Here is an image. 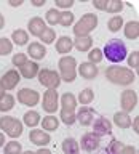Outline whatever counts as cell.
<instances>
[{
  "label": "cell",
  "instance_id": "1",
  "mask_svg": "<svg viewBox=\"0 0 139 154\" xmlns=\"http://www.w3.org/2000/svg\"><path fill=\"white\" fill-rule=\"evenodd\" d=\"M61 104V112H59V120L66 125H74L75 120V111H77V98L74 93H64L59 100Z\"/></svg>",
  "mask_w": 139,
  "mask_h": 154
},
{
  "label": "cell",
  "instance_id": "2",
  "mask_svg": "<svg viewBox=\"0 0 139 154\" xmlns=\"http://www.w3.org/2000/svg\"><path fill=\"white\" fill-rule=\"evenodd\" d=\"M105 79L115 85H131L136 80V74L123 66H109L105 69Z\"/></svg>",
  "mask_w": 139,
  "mask_h": 154
},
{
  "label": "cell",
  "instance_id": "3",
  "mask_svg": "<svg viewBox=\"0 0 139 154\" xmlns=\"http://www.w3.org/2000/svg\"><path fill=\"white\" fill-rule=\"evenodd\" d=\"M102 55L107 58L110 63H122L125 58H126L128 50H126V45H125L123 40H120V38H110V40L105 43Z\"/></svg>",
  "mask_w": 139,
  "mask_h": 154
},
{
  "label": "cell",
  "instance_id": "4",
  "mask_svg": "<svg viewBox=\"0 0 139 154\" xmlns=\"http://www.w3.org/2000/svg\"><path fill=\"white\" fill-rule=\"evenodd\" d=\"M98 27V14L94 13H85L74 26V34L75 37L81 35H90L94 29Z\"/></svg>",
  "mask_w": 139,
  "mask_h": 154
},
{
  "label": "cell",
  "instance_id": "5",
  "mask_svg": "<svg viewBox=\"0 0 139 154\" xmlns=\"http://www.w3.org/2000/svg\"><path fill=\"white\" fill-rule=\"evenodd\" d=\"M58 66H59L61 80L67 82V84H70V82L75 80V77H77V60L74 56H70V55L62 56L59 60V63H58Z\"/></svg>",
  "mask_w": 139,
  "mask_h": 154
},
{
  "label": "cell",
  "instance_id": "6",
  "mask_svg": "<svg viewBox=\"0 0 139 154\" xmlns=\"http://www.w3.org/2000/svg\"><path fill=\"white\" fill-rule=\"evenodd\" d=\"M0 130H3L2 133L8 135L10 138H19L22 135L24 125L19 119L11 117V116H3L0 117Z\"/></svg>",
  "mask_w": 139,
  "mask_h": 154
},
{
  "label": "cell",
  "instance_id": "7",
  "mask_svg": "<svg viewBox=\"0 0 139 154\" xmlns=\"http://www.w3.org/2000/svg\"><path fill=\"white\" fill-rule=\"evenodd\" d=\"M37 77H38L40 85L46 87V90H56L62 82L61 77H59V72H56L53 69H46V67H43V69L38 71Z\"/></svg>",
  "mask_w": 139,
  "mask_h": 154
},
{
  "label": "cell",
  "instance_id": "8",
  "mask_svg": "<svg viewBox=\"0 0 139 154\" xmlns=\"http://www.w3.org/2000/svg\"><path fill=\"white\" fill-rule=\"evenodd\" d=\"M18 98V103H21L24 106H29V108H34V106L38 104V101H40V93H38L37 90L34 88H21L18 91L16 95Z\"/></svg>",
  "mask_w": 139,
  "mask_h": 154
},
{
  "label": "cell",
  "instance_id": "9",
  "mask_svg": "<svg viewBox=\"0 0 139 154\" xmlns=\"http://www.w3.org/2000/svg\"><path fill=\"white\" fill-rule=\"evenodd\" d=\"M120 106H122L123 112L129 114L131 111L138 108V93L134 90H123L120 95Z\"/></svg>",
  "mask_w": 139,
  "mask_h": 154
},
{
  "label": "cell",
  "instance_id": "10",
  "mask_svg": "<svg viewBox=\"0 0 139 154\" xmlns=\"http://www.w3.org/2000/svg\"><path fill=\"white\" fill-rule=\"evenodd\" d=\"M42 108L48 114H53L58 111V108H59V95H58L56 90H46L45 93H43Z\"/></svg>",
  "mask_w": 139,
  "mask_h": 154
},
{
  "label": "cell",
  "instance_id": "11",
  "mask_svg": "<svg viewBox=\"0 0 139 154\" xmlns=\"http://www.w3.org/2000/svg\"><path fill=\"white\" fill-rule=\"evenodd\" d=\"M19 80H21L19 72L16 69H10V71H7L2 75V79H0V85H2L3 91H10V90L16 88L18 84H19Z\"/></svg>",
  "mask_w": 139,
  "mask_h": 154
},
{
  "label": "cell",
  "instance_id": "12",
  "mask_svg": "<svg viewBox=\"0 0 139 154\" xmlns=\"http://www.w3.org/2000/svg\"><path fill=\"white\" fill-rule=\"evenodd\" d=\"M78 146H81V149L86 152H94L101 146V137L94 135L93 132H88L81 137V141L78 143Z\"/></svg>",
  "mask_w": 139,
  "mask_h": 154
},
{
  "label": "cell",
  "instance_id": "13",
  "mask_svg": "<svg viewBox=\"0 0 139 154\" xmlns=\"http://www.w3.org/2000/svg\"><path fill=\"white\" fill-rule=\"evenodd\" d=\"M29 140H31V143H34L35 146L46 148V144H50V141H51V137L48 132H45V130L32 128L31 133H29Z\"/></svg>",
  "mask_w": 139,
  "mask_h": 154
},
{
  "label": "cell",
  "instance_id": "14",
  "mask_svg": "<svg viewBox=\"0 0 139 154\" xmlns=\"http://www.w3.org/2000/svg\"><path fill=\"white\" fill-rule=\"evenodd\" d=\"M75 120H78L83 127H90L94 120V111L90 106H81L78 111H75Z\"/></svg>",
  "mask_w": 139,
  "mask_h": 154
},
{
  "label": "cell",
  "instance_id": "15",
  "mask_svg": "<svg viewBox=\"0 0 139 154\" xmlns=\"http://www.w3.org/2000/svg\"><path fill=\"white\" fill-rule=\"evenodd\" d=\"M93 133L98 135V137L110 135L112 133V122L105 117H98L94 120V125H93Z\"/></svg>",
  "mask_w": 139,
  "mask_h": 154
},
{
  "label": "cell",
  "instance_id": "16",
  "mask_svg": "<svg viewBox=\"0 0 139 154\" xmlns=\"http://www.w3.org/2000/svg\"><path fill=\"white\" fill-rule=\"evenodd\" d=\"M77 72H78L83 79L93 80V79H96V75L99 74V69L96 64H91V63L86 61V63H81L80 66H77Z\"/></svg>",
  "mask_w": 139,
  "mask_h": 154
},
{
  "label": "cell",
  "instance_id": "17",
  "mask_svg": "<svg viewBox=\"0 0 139 154\" xmlns=\"http://www.w3.org/2000/svg\"><path fill=\"white\" fill-rule=\"evenodd\" d=\"M38 71H40L38 63H37V61L27 60L21 67H19V75H22L24 79H34V77H37Z\"/></svg>",
  "mask_w": 139,
  "mask_h": 154
},
{
  "label": "cell",
  "instance_id": "18",
  "mask_svg": "<svg viewBox=\"0 0 139 154\" xmlns=\"http://www.w3.org/2000/svg\"><path fill=\"white\" fill-rule=\"evenodd\" d=\"M27 55L31 56L34 61H40L46 56V47L40 42H32L27 45Z\"/></svg>",
  "mask_w": 139,
  "mask_h": 154
},
{
  "label": "cell",
  "instance_id": "19",
  "mask_svg": "<svg viewBox=\"0 0 139 154\" xmlns=\"http://www.w3.org/2000/svg\"><path fill=\"white\" fill-rule=\"evenodd\" d=\"M46 29V23L43 21V18L40 16H34L29 19L27 23V31L31 32V35L34 37H40V34Z\"/></svg>",
  "mask_w": 139,
  "mask_h": 154
},
{
  "label": "cell",
  "instance_id": "20",
  "mask_svg": "<svg viewBox=\"0 0 139 154\" xmlns=\"http://www.w3.org/2000/svg\"><path fill=\"white\" fill-rule=\"evenodd\" d=\"M72 48H74V42H72L70 37L61 35V37L56 40V51L59 53V55H62V56L69 55V53L72 51Z\"/></svg>",
  "mask_w": 139,
  "mask_h": 154
},
{
  "label": "cell",
  "instance_id": "21",
  "mask_svg": "<svg viewBox=\"0 0 139 154\" xmlns=\"http://www.w3.org/2000/svg\"><path fill=\"white\" fill-rule=\"evenodd\" d=\"M74 47L77 48L78 51L85 53V51H90L93 48V38L90 35H81V37H75L74 40Z\"/></svg>",
  "mask_w": 139,
  "mask_h": 154
},
{
  "label": "cell",
  "instance_id": "22",
  "mask_svg": "<svg viewBox=\"0 0 139 154\" xmlns=\"http://www.w3.org/2000/svg\"><path fill=\"white\" fill-rule=\"evenodd\" d=\"M40 124H42V130H45V132H55L59 127V117H56L53 114H48L40 120Z\"/></svg>",
  "mask_w": 139,
  "mask_h": 154
},
{
  "label": "cell",
  "instance_id": "23",
  "mask_svg": "<svg viewBox=\"0 0 139 154\" xmlns=\"http://www.w3.org/2000/svg\"><path fill=\"white\" fill-rule=\"evenodd\" d=\"M40 120H42L40 114L34 109L24 112V116H22V125H27V127H31V128H35L37 125L40 124Z\"/></svg>",
  "mask_w": 139,
  "mask_h": 154
},
{
  "label": "cell",
  "instance_id": "24",
  "mask_svg": "<svg viewBox=\"0 0 139 154\" xmlns=\"http://www.w3.org/2000/svg\"><path fill=\"white\" fill-rule=\"evenodd\" d=\"M123 32L125 37L129 38V40H136L139 37V23L134 19V21H128L126 24H123Z\"/></svg>",
  "mask_w": 139,
  "mask_h": 154
},
{
  "label": "cell",
  "instance_id": "25",
  "mask_svg": "<svg viewBox=\"0 0 139 154\" xmlns=\"http://www.w3.org/2000/svg\"><path fill=\"white\" fill-rule=\"evenodd\" d=\"M10 40H11V43H14V45H18V47H24V45H27V42H29V34H27V31H24V29H16V31H13Z\"/></svg>",
  "mask_w": 139,
  "mask_h": 154
},
{
  "label": "cell",
  "instance_id": "26",
  "mask_svg": "<svg viewBox=\"0 0 139 154\" xmlns=\"http://www.w3.org/2000/svg\"><path fill=\"white\" fill-rule=\"evenodd\" d=\"M114 124L118 128H129L131 127V117H129V114L123 112V111H118V112L114 114Z\"/></svg>",
  "mask_w": 139,
  "mask_h": 154
},
{
  "label": "cell",
  "instance_id": "27",
  "mask_svg": "<svg viewBox=\"0 0 139 154\" xmlns=\"http://www.w3.org/2000/svg\"><path fill=\"white\" fill-rule=\"evenodd\" d=\"M14 101H16V98H14L13 95L3 91V93L0 95V112H8V111H11L14 108Z\"/></svg>",
  "mask_w": 139,
  "mask_h": 154
},
{
  "label": "cell",
  "instance_id": "28",
  "mask_svg": "<svg viewBox=\"0 0 139 154\" xmlns=\"http://www.w3.org/2000/svg\"><path fill=\"white\" fill-rule=\"evenodd\" d=\"M62 151L64 154H80V146L75 138H66L62 141Z\"/></svg>",
  "mask_w": 139,
  "mask_h": 154
},
{
  "label": "cell",
  "instance_id": "29",
  "mask_svg": "<svg viewBox=\"0 0 139 154\" xmlns=\"http://www.w3.org/2000/svg\"><path fill=\"white\" fill-rule=\"evenodd\" d=\"M94 100V91L91 88H85L80 91L78 98H77V103H80L81 106H88L90 103H93Z\"/></svg>",
  "mask_w": 139,
  "mask_h": 154
},
{
  "label": "cell",
  "instance_id": "30",
  "mask_svg": "<svg viewBox=\"0 0 139 154\" xmlns=\"http://www.w3.org/2000/svg\"><path fill=\"white\" fill-rule=\"evenodd\" d=\"M59 16H61V11L58 8H50L45 14V23L50 24V26H56L59 24Z\"/></svg>",
  "mask_w": 139,
  "mask_h": 154
},
{
  "label": "cell",
  "instance_id": "31",
  "mask_svg": "<svg viewBox=\"0 0 139 154\" xmlns=\"http://www.w3.org/2000/svg\"><path fill=\"white\" fill-rule=\"evenodd\" d=\"M40 43H43V45H50V43H53L56 40V31L53 27H46L45 31H43L42 34H40Z\"/></svg>",
  "mask_w": 139,
  "mask_h": 154
},
{
  "label": "cell",
  "instance_id": "32",
  "mask_svg": "<svg viewBox=\"0 0 139 154\" xmlns=\"http://www.w3.org/2000/svg\"><path fill=\"white\" fill-rule=\"evenodd\" d=\"M123 18L120 16V14H115V16H112L109 19V23H107V27H109V31L110 32H118L120 29L123 27Z\"/></svg>",
  "mask_w": 139,
  "mask_h": 154
},
{
  "label": "cell",
  "instance_id": "33",
  "mask_svg": "<svg viewBox=\"0 0 139 154\" xmlns=\"http://www.w3.org/2000/svg\"><path fill=\"white\" fill-rule=\"evenodd\" d=\"M75 21V14L70 11V10H66V11H61V16H59V24L64 27H70Z\"/></svg>",
  "mask_w": 139,
  "mask_h": 154
},
{
  "label": "cell",
  "instance_id": "34",
  "mask_svg": "<svg viewBox=\"0 0 139 154\" xmlns=\"http://www.w3.org/2000/svg\"><path fill=\"white\" fill-rule=\"evenodd\" d=\"M123 10V2L122 0H107V7H105L104 11H107L110 14L120 13Z\"/></svg>",
  "mask_w": 139,
  "mask_h": 154
},
{
  "label": "cell",
  "instance_id": "35",
  "mask_svg": "<svg viewBox=\"0 0 139 154\" xmlns=\"http://www.w3.org/2000/svg\"><path fill=\"white\" fill-rule=\"evenodd\" d=\"M102 50L101 48H91V50L88 51V63H91V64H98V63L102 61Z\"/></svg>",
  "mask_w": 139,
  "mask_h": 154
},
{
  "label": "cell",
  "instance_id": "36",
  "mask_svg": "<svg viewBox=\"0 0 139 154\" xmlns=\"http://www.w3.org/2000/svg\"><path fill=\"white\" fill-rule=\"evenodd\" d=\"M21 152H22V146L16 140H11V141L5 144V154H21Z\"/></svg>",
  "mask_w": 139,
  "mask_h": 154
},
{
  "label": "cell",
  "instance_id": "37",
  "mask_svg": "<svg viewBox=\"0 0 139 154\" xmlns=\"http://www.w3.org/2000/svg\"><path fill=\"white\" fill-rule=\"evenodd\" d=\"M13 51V43L7 37H0V56L10 55Z\"/></svg>",
  "mask_w": 139,
  "mask_h": 154
},
{
  "label": "cell",
  "instance_id": "38",
  "mask_svg": "<svg viewBox=\"0 0 139 154\" xmlns=\"http://www.w3.org/2000/svg\"><path fill=\"white\" fill-rule=\"evenodd\" d=\"M26 61H27V55H26V53H14L13 58H11L13 66H16L18 69H19V67H21Z\"/></svg>",
  "mask_w": 139,
  "mask_h": 154
},
{
  "label": "cell",
  "instance_id": "39",
  "mask_svg": "<svg viewBox=\"0 0 139 154\" xmlns=\"http://www.w3.org/2000/svg\"><path fill=\"white\" fill-rule=\"evenodd\" d=\"M128 66H129V69H138V66H139V51L138 50H134L133 53H129V56H128Z\"/></svg>",
  "mask_w": 139,
  "mask_h": 154
},
{
  "label": "cell",
  "instance_id": "40",
  "mask_svg": "<svg viewBox=\"0 0 139 154\" xmlns=\"http://www.w3.org/2000/svg\"><path fill=\"white\" fill-rule=\"evenodd\" d=\"M125 144L122 141H118V140H112V143L109 144V148H107V151L110 154H120L122 152V149H123Z\"/></svg>",
  "mask_w": 139,
  "mask_h": 154
},
{
  "label": "cell",
  "instance_id": "41",
  "mask_svg": "<svg viewBox=\"0 0 139 154\" xmlns=\"http://www.w3.org/2000/svg\"><path fill=\"white\" fill-rule=\"evenodd\" d=\"M56 7L55 8H62V10H64V11H66V10H70L72 7H74V0H56Z\"/></svg>",
  "mask_w": 139,
  "mask_h": 154
},
{
  "label": "cell",
  "instance_id": "42",
  "mask_svg": "<svg viewBox=\"0 0 139 154\" xmlns=\"http://www.w3.org/2000/svg\"><path fill=\"white\" fill-rule=\"evenodd\" d=\"M120 154H138V148L136 146H131V144H125Z\"/></svg>",
  "mask_w": 139,
  "mask_h": 154
},
{
  "label": "cell",
  "instance_id": "43",
  "mask_svg": "<svg viewBox=\"0 0 139 154\" xmlns=\"http://www.w3.org/2000/svg\"><path fill=\"white\" fill-rule=\"evenodd\" d=\"M93 5H94L96 10H101V11H104L105 7H107V0H94Z\"/></svg>",
  "mask_w": 139,
  "mask_h": 154
},
{
  "label": "cell",
  "instance_id": "44",
  "mask_svg": "<svg viewBox=\"0 0 139 154\" xmlns=\"http://www.w3.org/2000/svg\"><path fill=\"white\" fill-rule=\"evenodd\" d=\"M133 132L134 133H139V117H134V120H133Z\"/></svg>",
  "mask_w": 139,
  "mask_h": 154
},
{
  "label": "cell",
  "instance_id": "45",
  "mask_svg": "<svg viewBox=\"0 0 139 154\" xmlns=\"http://www.w3.org/2000/svg\"><path fill=\"white\" fill-rule=\"evenodd\" d=\"M22 3H24V0H8L10 7H21Z\"/></svg>",
  "mask_w": 139,
  "mask_h": 154
},
{
  "label": "cell",
  "instance_id": "46",
  "mask_svg": "<svg viewBox=\"0 0 139 154\" xmlns=\"http://www.w3.org/2000/svg\"><path fill=\"white\" fill-rule=\"evenodd\" d=\"M31 3L34 5V7H43L46 2H45V0H31Z\"/></svg>",
  "mask_w": 139,
  "mask_h": 154
},
{
  "label": "cell",
  "instance_id": "47",
  "mask_svg": "<svg viewBox=\"0 0 139 154\" xmlns=\"http://www.w3.org/2000/svg\"><path fill=\"white\" fill-rule=\"evenodd\" d=\"M35 154H51V151L48 148H40L38 151H35Z\"/></svg>",
  "mask_w": 139,
  "mask_h": 154
},
{
  "label": "cell",
  "instance_id": "48",
  "mask_svg": "<svg viewBox=\"0 0 139 154\" xmlns=\"http://www.w3.org/2000/svg\"><path fill=\"white\" fill-rule=\"evenodd\" d=\"M3 26H5V16L0 13V29H3Z\"/></svg>",
  "mask_w": 139,
  "mask_h": 154
},
{
  "label": "cell",
  "instance_id": "49",
  "mask_svg": "<svg viewBox=\"0 0 139 154\" xmlns=\"http://www.w3.org/2000/svg\"><path fill=\"white\" fill-rule=\"evenodd\" d=\"M3 143H5V133L0 132V148L3 146Z\"/></svg>",
  "mask_w": 139,
  "mask_h": 154
},
{
  "label": "cell",
  "instance_id": "50",
  "mask_svg": "<svg viewBox=\"0 0 139 154\" xmlns=\"http://www.w3.org/2000/svg\"><path fill=\"white\" fill-rule=\"evenodd\" d=\"M98 154H110V152H109V151H107V149H102V151H99V152H98Z\"/></svg>",
  "mask_w": 139,
  "mask_h": 154
},
{
  "label": "cell",
  "instance_id": "51",
  "mask_svg": "<svg viewBox=\"0 0 139 154\" xmlns=\"http://www.w3.org/2000/svg\"><path fill=\"white\" fill-rule=\"evenodd\" d=\"M21 154H35V152H34V151H22Z\"/></svg>",
  "mask_w": 139,
  "mask_h": 154
},
{
  "label": "cell",
  "instance_id": "52",
  "mask_svg": "<svg viewBox=\"0 0 139 154\" xmlns=\"http://www.w3.org/2000/svg\"><path fill=\"white\" fill-rule=\"evenodd\" d=\"M3 93V88H2V85H0V95H2Z\"/></svg>",
  "mask_w": 139,
  "mask_h": 154
}]
</instances>
